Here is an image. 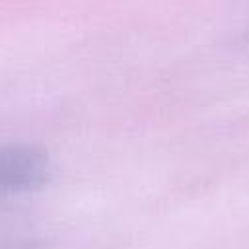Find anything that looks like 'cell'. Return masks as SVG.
Instances as JSON below:
<instances>
[{
	"label": "cell",
	"instance_id": "1",
	"mask_svg": "<svg viewBox=\"0 0 249 249\" xmlns=\"http://www.w3.org/2000/svg\"><path fill=\"white\" fill-rule=\"evenodd\" d=\"M51 173L49 154L29 144L0 146V200L37 191Z\"/></svg>",
	"mask_w": 249,
	"mask_h": 249
},
{
	"label": "cell",
	"instance_id": "2",
	"mask_svg": "<svg viewBox=\"0 0 249 249\" xmlns=\"http://www.w3.org/2000/svg\"><path fill=\"white\" fill-rule=\"evenodd\" d=\"M0 249H41L35 239H0Z\"/></svg>",
	"mask_w": 249,
	"mask_h": 249
}]
</instances>
